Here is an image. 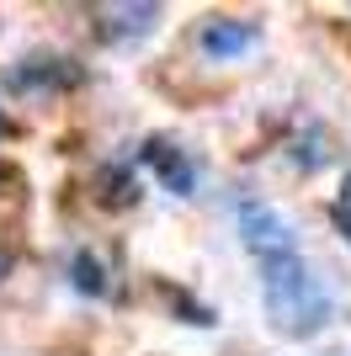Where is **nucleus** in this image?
<instances>
[{
	"instance_id": "f257e3e1",
	"label": "nucleus",
	"mask_w": 351,
	"mask_h": 356,
	"mask_svg": "<svg viewBox=\"0 0 351 356\" xmlns=\"http://www.w3.org/2000/svg\"><path fill=\"white\" fill-rule=\"evenodd\" d=\"M261 266V298H266V319L272 330L304 341V335H320L325 319H330V298L314 282V271L298 261V255H277V261H256Z\"/></svg>"
},
{
	"instance_id": "f03ea898",
	"label": "nucleus",
	"mask_w": 351,
	"mask_h": 356,
	"mask_svg": "<svg viewBox=\"0 0 351 356\" xmlns=\"http://www.w3.org/2000/svg\"><path fill=\"white\" fill-rule=\"evenodd\" d=\"M234 223H240V239H245V250L256 255V261H277V255H298V245H292V229H288V218H282L277 208L256 202V197H245V202H240Z\"/></svg>"
},
{
	"instance_id": "7ed1b4c3",
	"label": "nucleus",
	"mask_w": 351,
	"mask_h": 356,
	"mask_svg": "<svg viewBox=\"0 0 351 356\" xmlns=\"http://www.w3.org/2000/svg\"><path fill=\"white\" fill-rule=\"evenodd\" d=\"M80 80V64L64 59V54H32L11 70V86L16 90H64Z\"/></svg>"
},
{
	"instance_id": "20e7f679",
	"label": "nucleus",
	"mask_w": 351,
	"mask_h": 356,
	"mask_svg": "<svg viewBox=\"0 0 351 356\" xmlns=\"http://www.w3.org/2000/svg\"><path fill=\"white\" fill-rule=\"evenodd\" d=\"M139 160L155 170V176L165 181V192L187 197L192 186H197V170H192V160L181 154V149L171 144V138H144V149H139Z\"/></svg>"
},
{
	"instance_id": "39448f33",
	"label": "nucleus",
	"mask_w": 351,
	"mask_h": 356,
	"mask_svg": "<svg viewBox=\"0 0 351 356\" xmlns=\"http://www.w3.org/2000/svg\"><path fill=\"white\" fill-rule=\"evenodd\" d=\"M250 38H256V27L229 22V16H213V22H203V32H197V48H203L208 59H240L250 48Z\"/></svg>"
},
{
	"instance_id": "423d86ee",
	"label": "nucleus",
	"mask_w": 351,
	"mask_h": 356,
	"mask_svg": "<svg viewBox=\"0 0 351 356\" xmlns=\"http://www.w3.org/2000/svg\"><path fill=\"white\" fill-rule=\"evenodd\" d=\"M160 22V6H112L102 11V38H133V32H149Z\"/></svg>"
},
{
	"instance_id": "0eeeda50",
	"label": "nucleus",
	"mask_w": 351,
	"mask_h": 356,
	"mask_svg": "<svg viewBox=\"0 0 351 356\" xmlns=\"http://www.w3.org/2000/svg\"><path fill=\"white\" fill-rule=\"evenodd\" d=\"M70 282L80 287L86 298H102V293H107V271H102V261H96L91 250H80V255L70 261Z\"/></svg>"
},
{
	"instance_id": "6e6552de",
	"label": "nucleus",
	"mask_w": 351,
	"mask_h": 356,
	"mask_svg": "<svg viewBox=\"0 0 351 356\" xmlns=\"http://www.w3.org/2000/svg\"><path fill=\"white\" fill-rule=\"evenodd\" d=\"M330 154H336V149H330V138H325L320 128H309V134L292 144V160L304 165V170H314V165H330Z\"/></svg>"
},
{
	"instance_id": "1a4fd4ad",
	"label": "nucleus",
	"mask_w": 351,
	"mask_h": 356,
	"mask_svg": "<svg viewBox=\"0 0 351 356\" xmlns=\"http://www.w3.org/2000/svg\"><path fill=\"white\" fill-rule=\"evenodd\" d=\"M102 192H96V202L102 208H128L133 202V181H128V170H102V181H96Z\"/></svg>"
},
{
	"instance_id": "9d476101",
	"label": "nucleus",
	"mask_w": 351,
	"mask_h": 356,
	"mask_svg": "<svg viewBox=\"0 0 351 356\" xmlns=\"http://www.w3.org/2000/svg\"><path fill=\"white\" fill-rule=\"evenodd\" d=\"M171 303H176V314H181V325H213V309L192 303V298H187V293H176V287H171Z\"/></svg>"
},
{
	"instance_id": "9b49d317",
	"label": "nucleus",
	"mask_w": 351,
	"mask_h": 356,
	"mask_svg": "<svg viewBox=\"0 0 351 356\" xmlns=\"http://www.w3.org/2000/svg\"><path fill=\"white\" fill-rule=\"evenodd\" d=\"M330 223H336L341 234L351 239V176L341 181V197H336V202H330Z\"/></svg>"
},
{
	"instance_id": "f8f14e48",
	"label": "nucleus",
	"mask_w": 351,
	"mask_h": 356,
	"mask_svg": "<svg viewBox=\"0 0 351 356\" xmlns=\"http://www.w3.org/2000/svg\"><path fill=\"white\" fill-rule=\"evenodd\" d=\"M0 181H11V170H6V165H0Z\"/></svg>"
},
{
	"instance_id": "ddd939ff",
	"label": "nucleus",
	"mask_w": 351,
	"mask_h": 356,
	"mask_svg": "<svg viewBox=\"0 0 351 356\" xmlns=\"http://www.w3.org/2000/svg\"><path fill=\"white\" fill-rule=\"evenodd\" d=\"M0 271H6V255H0Z\"/></svg>"
}]
</instances>
